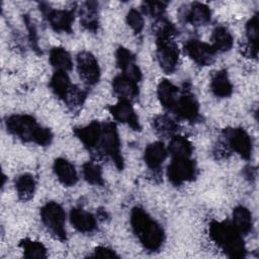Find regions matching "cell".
<instances>
[{"instance_id":"cell-9","label":"cell","mask_w":259,"mask_h":259,"mask_svg":"<svg viewBox=\"0 0 259 259\" xmlns=\"http://www.w3.org/2000/svg\"><path fill=\"white\" fill-rule=\"evenodd\" d=\"M227 146L243 159L249 160L252 155V141L249 134L242 127H227L223 131Z\"/></svg>"},{"instance_id":"cell-8","label":"cell","mask_w":259,"mask_h":259,"mask_svg":"<svg viewBox=\"0 0 259 259\" xmlns=\"http://www.w3.org/2000/svg\"><path fill=\"white\" fill-rule=\"evenodd\" d=\"M156 57L160 68L167 74H172L178 66L179 50L172 38L156 39Z\"/></svg>"},{"instance_id":"cell-33","label":"cell","mask_w":259,"mask_h":259,"mask_svg":"<svg viewBox=\"0 0 259 259\" xmlns=\"http://www.w3.org/2000/svg\"><path fill=\"white\" fill-rule=\"evenodd\" d=\"M82 174L85 181L91 185L102 186L104 184L101 167L92 161H88L83 164Z\"/></svg>"},{"instance_id":"cell-26","label":"cell","mask_w":259,"mask_h":259,"mask_svg":"<svg viewBox=\"0 0 259 259\" xmlns=\"http://www.w3.org/2000/svg\"><path fill=\"white\" fill-rule=\"evenodd\" d=\"M210 90L217 97L225 98L233 93V85L226 70L217 71L210 79Z\"/></svg>"},{"instance_id":"cell-24","label":"cell","mask_w":259,"mask_h":259,"mask_svg":"<svg viewBox=\"0 0 259 259\" xmlns=\"http://www.w3.org/2000/svg\"><path fill=\"white\" fill-rule=\"evenodd\" d=\"M73 85L74 84L71 83V80L65 71H56L49 82V87L53 93L63 101L66 100Z\"/></svg>"},{"instance_id":"cell-31","label":"cell","mask_w":259,"mask_h":259,"mask_svg":"<svg viewBox=\"0 0 259 259\" xmlns=\"http://www.w3.org/2000/svg\"><path fill=\"white\" fill-rule=\"evenodd\" d=\"M152 126L158 134L162 136H173L178 130L177 122L166 114L155 116L152 120Z\"/></svg>"},{"instance_id":"cell-12","label":"cell","mask_w":259,"mask_h":259,"mask_svg":"<svg viewBox=\"0 0 259 259\" xmlns=\"http://www.w3.org/2000/svg\"><path fill=\"white\" fill-rule=\"evenodd\" d=\"M183 49L186 55L199 66H208L215 60V50L211 47V45L203 42L199 39H188L185 41Z\"/></svg>"},{"instance_id":"cell-10","label":"cell","mask_w":259,"mask_h":259,"mask_svg":"<svg viewBox=\"0 0 259 259\" xmlns=\"http://www.w3.org/2000/svg\"><path fill=\"white\" fill-rule=\"evenodd\" d=\"M178 16L184 23H189L193 26H201L210 22L211 11L204 3L192 2L181 6L178 10Z\"/></svg>"},{"instance_id":"cell-6","label":"cell","mask_w":259,"mask_h":259,"mask_svg":"<svg viewBox=\"0 0 259 259\" xmlns=\"http://www.w3.org/2000/svg\"><path fill=\"white\" fill-rule=\"evenodd\" d=\"M167 178L175 185L179 186L185 182L195 179L197 174L196 165L190 157L173 158L167 167Z\"/></svg>"},{"instance_id":"cell-20","label":"cell","mask_w":259,"mask_h":259,"mask_svg":"<svg viewBox=\"0 0 259 259\" xmlns=\"http://www.w3.org/2000/svg\"><path fill=\"white\" fill-rule=\"evenodd\" d=\"M58 180L67 187L74 186L78 182V174L74 165L65 158H57L53 165Z\"/></svg>"},{"instance_id":"cell-28","label":"cell","mask_w":259,"mask_h":259,"mask_svg":"<svg viewBox=\"0 0 259 259\" xmlns=\"http://www.w3.org/2000/svg\"><path fill=\"white\" fill-rule=\"evenodd\" d=\"M211 47L215 50V52H228L232 49L234 38L230 30L225 26H217L211 33Z\"/></svg>"},{"instance_id":"cell-36","label":"cell","mask_w":259,"mask_h":259,"mask_svg":"<svg viewBox=\"0 0 259 259\" xmlns=\"http://www.w3.org/2000/svg\"><path fill=\"white\" fill-rule=\"evenodd\" d=\"M168 2L165 1H144L142 3V10L145 14L157 19L164 16Z\"/></svg>"},{"instance_id":"cell-15","label":"cell","mask_w":259,"mask_h":259,"mask_svg":"<svg viewBox=\"0 0 259 259\" xmlns=\"http://www.w3.org/2000/svg\"><path fill=\"white\" fill-rule=\"evenodd\" d=\"M115 59L121 74L133 81L139 83L142 79V72L136 62V57L131 51L123 47H119L115 52Z\"/></svg>"},{"instance_id":"cell-32","label":"cell","mask_w":259,"mask_h":259,"mask_svg":"<svg viewBox=\"0 0 259 259\" xmlns=\"http://www.w3.org/2000/svg\"><path fill=\"white\" fill-rule=\"evenodd\" d=\"M152 31L156 36V39L172 38L176 34V27L165 16H162L155 19V22L152 25Z\"/></svg>"},{"instance_id":"cell-19","label":"cell","mask_w":259,"mask_h":259,"mask_svg":"<svg viewBox=\"0 0 259 259\" xmlns=\"http://www.w3.org/2000/svg\"><path fill=\"white\" fill-rule=\"evenodd\" d=\"M168 151L164 144L160 141L149 144L144 152V161L152 171L160 170L163 162L167 158Z\"/></svg>"},{"instance_id":"cell-23","label":"cell","mask_w":259,"mask_h":259,"mask_svg":"<svg viewBox=\"0 0 259 259\" xmlns=\"http://www.w3.org/2000/svg\"><path fill=\"white\" fill-rule=\"evenodd\" d=\"M98 3L95 1H87L80 8V23L81 25L91 31L96 32L99 27L98 20Z\"/></svg>"},{"instance_id":"cell-27","label":"cell","mask_w":259,"mask_h":259,"mask_svg":"<svg viewBox=\"0 0 259 259\" xmlns=\"http://www.w3.org/2000/svg\"><path fill=\"white\" fill-rule=\"evenodd\" d=\"M49 62L56 71H70L73 68L72 58L63 47H55L50 51Z\"/></svg>"},{"instance_id":"cell-30","label":"cell","mask_w":259,"mask_h":259,"mask_svg":"<svg viewBox=\"0 0 259 259\" xmlns=\"http://www.w3.org/2000/svg\"><path fill=\"white\" fill-rule=\"evenodd\" d=\"M167 151L172 156V158L190 157L193 151V147L187 138L180 135H175L171 138L167 147Z\"/></svg>"},{"instance_id":"cell-22","label":"cell","mask_w":259,"mask_h":259,"mask_svg":"<svg viewBox=\"0 0 259 259\" xmlns=\"http://www.w3.org/2000/svg\"><path fill=\"white\" fill-rule=\"evenodd\" d=\"M179 89L171 81L162 79L157 87V96L164 108L172 111L177 98L179 96Z\"/></svg>"},{"instance_id":"cell-5","label":"cell","mask_w":259,"mask_h":259,"mask_svg":"<svg viewBox=\"0 0 259 259\" xmlns=\"http://www.w3.org/2000/svg\"><path fill=\"white\" fill-rule=\"evenodd\" d=\"M40 220L50 233L60 241H66V212L61 204L49 201L40 208Z\"/></svg>"},{"instance_id":"cell-16","label":"cell","mask_w":259,"mask_h":259,"mask_svg":"<svg viewBox=\"0 0 259 259\" xmlns=\"http://www.w3.org/2000/svg\"><path fill=\"white\" fill-rule=\"evenodd\" d=\"M70 222L74 229L83 234H90L97 229V220L89 211L80 208L73 207L69 214Z\"/></svg>"},{"instance_id":"cell-14","label":"cell","mask_w":259,"mask_h":259,"mask_svg":"<svg viewBox=\"0 0 259 259\" xmlns=\"http://www.w3.org/2000/svg\"><path fill=\"white\" fill-rule=\"evenodd\" d=\"M108 110L115 120L127 124L134 131L140 132L142 130L139 117L132 105V102L119 99L115 104L110 105Z\"/></svg>"},{"instance_id":"cell-18","label":"cell","mask_w":259,"mask_h":259,"mask_svg":"<svg viewBox=\"0 0 259 259\" xmlns=\"http://www.w3.org/2000/svg\"><path fill=\"white\" fill-rule=\"evenodd\" d=\"M101 126L97 120H93L90 123L84 126H78L73 130L74 135L78 138V140L89 150H92L97 147L100 134H101Z\"/></svg>"},{"instance_id":"cell-13","label":"cell","mask_w":259,"mask_h":259,"mask_svg":"<svg viewBox=\"0 0 259 259\" xmlns=\"http://www.w3.org/2000/svg\"><path fill=\"white\" fill-rule=\"evenodd\" d=\"M172 112L180 119L195 122L199 118V104L193 94L185 91L179 94Z\"/></svg>"},{"instance_id":"cell-1","label":"cell","mask_w":259,"mask_h":259,"mask_svg":"<svg viewBox=\"0 0 259 259\" xmlns=\"http://www.w3.org/2000/svg\"><path fill=\"white\" fill-rule=\"evenodd\" d=\"M5 126L9 134L17 139L47 147L53 141V134L48 127L41 126L36 119L28 114H12L5 119Z\"/></svg>"},{"instance_id":"cell-34","label":"cell","mask_w":259,"mask_h":259,"mask_svg":"<svg viewBox=\"0 0 259 259\" xmlns=\"http://www.w3.org/2000/svg\"><path fill=\"white\" fill-rule=\"evenodd\" d=\"M25 258H47V248L41 242L23 239L19 243Z\"/></svg>"},{"instance_id":"cell-17","label":"cell","mask_w":259,"mask_h":259,"mask_svg":"<svg viewBox=\"0 0 259 259\" xmlns=\"http://www.w3.org/2000/svg\"><path fill=\"white\" fill-rule=\"evenodd\" d=\"M112 89L113 92L119 97V99L130 102L136 100L140 94L138 83L123 76L122 74L117 75L113 78Z\"/></svg>"},{"instance_id":"cell-37","label":"cell","mask_w":259,"mask_h":259,"mask_svg":"<svg viewBox=\"0 0 259 259\" xmlns=\"http://www.w3.org/2000/svg\"><path fill=\"white\" fill-rule=\"evenodd\" d=\"M126 22H127L128 26L137 34L141 33L142 30L144 29V24H145L144 17L142 15V13L136 8L130 9L128 12L126 13Z\"/></svg>"},{"instance_id":"cell-39","label":"cell","mask_w":259,"mask_h":259,"mask_svg":"<svg viewBox=\"0 0 259 259\" xmlns=\"http://www.w3.org/2000/svg\"><path fill=\"white\" fill-rule=\"evenodd\" d=\"M94 257H102V258H118L119 256L113 251L112 249H109L107 247L98 246L94 249Z\"/></svg>"},{"instance_id":"cell-35","label":"cell","mask_w":259,"mask_h":259,"mask_svg":"<svg viewBox=\"0 0 259 259\" xmlns=\"http://www.w3.org/2000/svg\"><path fill=\"white\" fill-rule=\"evenodd\" d=\"M86 96H87V94L83 89H81L80 87H78L76 85H73L70 93L68 94V96L64 102L72 110H76V109H79L83 105V103L86 99Z\"/></svg>"},{"instance_id":"cell-7","label":"cell","mask_w":259,"mask_h":259,"mask_svg":"<svg viewBox=\"0 0 259 259\" xmlns=\"http://www.w3.org/2000/svg\"><path fill=\"white\" fill-rule=\"evenodd\" d=\"M39 9L42 12L50 26L57 32L71 33L73 31L72 25L75 18L74 11L68 9L52 8L47 3H40Z\"/></svg>"},{"instance_id":"cell-40","label":"cell","mask_w":259,"mask_h":259,"mask_svg":"<svg viewBox=\"0 0 259 259\" xmlns=\"http://www.w3.org/2000/svg\"><path fill=\"white\" fill-rule=\"evenodd\" d=\"M255 174H256V171H255V169L253 168V167H251V166H248V167H246L245 169H244V175H245V177L247 178V179H254L255 178Z\"/></svg>"},{"instance_id":"cell-38","label":"cell","mask_w":259,"mask_h":259,"mask_svg":"<svg viewBox=\"0 0 259 259\" xmlns=\"http://www.w3.org/2000/svg\"><path fill=\"white\" fill-rule=\"evenodd\" d=\"M23 18H24V22H25V25H26V28L28 31V39H29L30 47L32 48L33 51H35L36 53L39 54L40 51H39V46H38V36H37L36 27L28 15H24Z\"/></svg>"},{"instance_id":"cell-4","label":"cell","mask_w":259,"mask_h":259,"mask_svg":"<svg viewBox=\"0 0 259 259\" xmlns=\"http://www.w3.org/2000/svg\"><path fill=\"white\" fill-rule=\"evenodd\" d=\"M96 148L101 155L109 158L118 170L123 169L124 160L121 155L120 139L115 123L111 121L102 123L101 134Z\"/></svg>"},{"instance_id":"cell-2","label":"cell","mask_w":259,"mask_h":259,"mask_svg":"<svg viewBox=\"0 0 259 259\" xmlns=\"http://www.w3.org/2000/svg\"><path fill=\"white\" fill-rule=\"evenodd\" d=\"M130 221L135 235L145 249L154 252L161 248L165 238L164 231L144 208L135 206Z\"/></svg>"},{"instance_id":"cell-25","label":"cell","mask_w":259,"mask_h":259,"mask_svg":"<svg viewBox=\"0 0 259 259\" xmlns=\"http://www.w3.org/2000/svg\"><path fill=\"white\" fill-rule=\"evenodd\" d=\"M232 225L242 236L248 235L253 228L251 211L243 205L236 206L232 214Z\"/></svg>"},{"instance_id":"cell-3","label":"cell","mask_w":259,"mask_h":259,"mask_svg":"<svg viewBox=\"0 0 259 259\" xmlns=\"http://www.w3.org/2000/svg\"><path fill=\"white\" fill-rule=\"evenodd\" d=\"M210 239L230 258L241 259L246 257L247 249L242 235L230 222L212 221L208 227Z\"/></svg>"},{"instance_id":"cell-29","label":"cell","mask_w":259,"mask_h":259,"mask_svg":"<svg viewBox=\"0 0 259 259\" xmlns=\"http://www.w3.org/2000/svg\"><path fill=\"white\" fill-rule=\"evenodd\" d=\"M35 180L31 174L24 173L15 179V189L18 198L22 201H28L32 198L35 191Z\"/></svg>"},{"instance_id":"cell-11","label":"cell","mask_w":259,"mask_h":259,"mask_svg":"<svg viewBox=\"0 0 259 259\" xmlns=\"http://www.w3.org/2000/svg\"><path fill=\"white\" fill-rule=\"evenodd\" d=\"M76 62L79 76L84 83L93 86L99 82L100 68L93 54L87 51H82L78 53Z\"/></svg>"},{"instance_id":"cell-21","label":"cell","mask_w":259,"mask_h":259,"mask_svg":"<svg viewBox=\"0 0 259 259\" xmlns=\"http://www.w3.org/2000/svg\"><path fill=\"white\" fill-rule=\"evenodd\" d=\"M258 36H259V15L254 14L246 23L247 45L244 49V54L250 58H257L258 55Z\"/></svg>"}]
</instances>
